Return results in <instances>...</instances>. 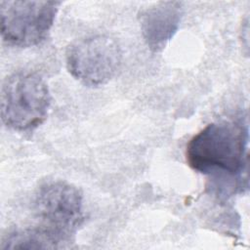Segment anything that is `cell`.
Masks as SVG:
<instances>
[{
  "mask_svg": "<svg viewBox=\"0 0 250 250\" xmlns=\"http://www.w3.org/2000/svg\"><path fill=\"white\" fill-rule=\"evenodd\" d=\"M248 140L243 121L210 123L188 143L187 162L198 173L240 177L247 170Z\"/></svg>",
  "mask_w": 250,
  "mask_h": 250,
  "instance_id": "obj_1",
  "label": "cell"
},
{
  "mask_svg": "<svg viewBox=\"0 0 250 250\" xmlns=\"http://www.w3.org/2000/svg\"><path fill=\"white\" fill-rule=\"evenodd\" d=\"M35 212L42 229L56 240L70 239L83 222V197L80 190L62 181L42 185L35 196Z\"/></svg>",
  "mask_w": 250,
  "mask_h": 250,
  "instance_id": "obj_4",
  "label": "cell"
},
{
  "mask_svg": "<svg viewBox=\"0 0 250 250\" xmlns=\"http://www.w3.org/2000/svg\"><path fill=\"white\" fill-rule=\"evenodd\" d=\"M1 248L9 249H46L57 248L59 242L44 229H33L15 231L7 236Z\"/></svg>",
  "mask_w": 250,
  "mask_h": 250,
  "instance_id": "obj_7",
  "label": "cell"
},
{
  "mask_svg": "<svg viewBox=\"0 0 250 250\" xmlns=\"http://www.w3.org/2000/svg\"><path fill=\"white\" fill-rule=\"evenodd\" d=\"M60 5L58 1H1L0 29L3 40L21 48L40 44L52 28Z\"/></svg>",
  "mask_w": 250,
  "mask_h": 250,
  "instance_id": "obj_3",
  "label": "cell"
},
{
  "mask_svg": "<svg viewBox=\"0 0 250 250\" xmlns=\"http://www.w3.org/2000/svg\"><path fill=\"white\" fill-rule=\"evenodd\" d=\"M51 96L44 79L33 72H15L3 82L1 118L15 131H29L42 124L48 115Z\"/></svg>",
  "mask_w": 250,
  "mask_h": 250,
  "instance_id": "obj_2",
  "label": "cell"
},
{
  "mask_svg": "<svg viewBox=\"0 0 250 250\" xmlns=\"http://www.w3.org/2000/svg\"><path fill=\"white\" fill-rule=\"evenodd\" d=\"M183 16L179 1H161L149 5L139 14L146 44L152 52H160L177 32Z\"/></svg>",
  "mask_w": 250,
  "mask_h": 250,
  "instance_id": "obj_6",
  "label": "cell"
},
{
  "mask_svg": "<svg viewBox=\"0 0 250 250\" xmlns=\"http://www.w3.org/2000/svg\"><path fill=\"white\" fill-rule=\"evenodd\" d=\"M68 72L87 86L107 83L122 61L119 44L107 35H91L70 44L65 54Z\"/></svg>",
  "mask_w": 250,
  "mask_h": 250,
  "instance_id": "obj_5",
  "label": "cell"
}]
</instances>
